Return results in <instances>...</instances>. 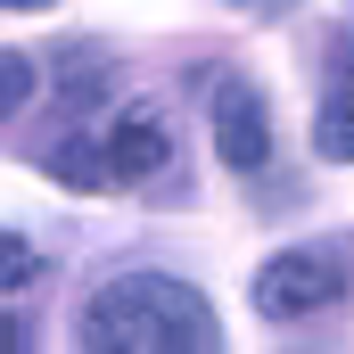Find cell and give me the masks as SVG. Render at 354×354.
<instances>
[{"label":"cell","mask_w":354,"mask_h":354,"mask_svg":"<svg viewBox=\"0 0 354 354\" xmlns=\"http://www.w3.org/2000/svg\"><path fill=\"white\" fill-rule=\"evenodd\" d=\"M83 338L107 354H189V346H223V322H214L206 288H189L174 272H115L91 288Z\"/></svg>","instance_id":"obj_1"},{"label":"cell","mask_w":354,"mask_h":354,"mask_svg":"<svg viewBox=\"0 0 354 354\" xmlns=\"http://www.w3.org/2000/svg\"><path fill=\"white\" fill-rule=\"evenodd\" d=\"M346 288H354V256L346 248H280L256 272V305H264L272 322L330 313V305H346Z\"/></svg>","instance_id":"obj_2"},{"label":"cell","mask_w":354,"mask_h":354,"mask_svg":"<svg viewBox=\"0 0 354 354\" xmlns=\"http://www.w3.org/2000/svg\"><path fill=\"white\" fill-rule=\"evenodd\" d=\"M206 124H214V157L231 165V174H256L272 157V115H264V91L239 83V75H223L214 83V107H206Z\"/></svg>","instance_id":"obj_3"},{"label":"cell","mask_w":354,"mask_h":354,"mask_svg":"<svg viewBox=\"0 0 354 354\" xmlns=\"http://www.w3.org/2000/svg\"><path fill=\"white\" fill-rule=\"evenodd\" d=\"M165 165H174V132H165V115H157V107H124L115 132H107V174L132 189V181H157Z\"/></svg>","instance_id":"obj_4"},{"label":"cell","mask_w":354,"mask_h":354,"mask_svg":"<svg viewBox=\"0 0 354 354\" xmlns=\"http://www.w3.org/2000/svg\"><path fill=\"white\" fill-rule=\"evenodd\" d=\"M313 149H322L330 165H354V75L313 107Z\"/></svg>","instance_id":"obj_5"},{"label":"cell","mask_w":354,"mask_h":354,"mask_svg":"<svg viewBox=\"0 0 354 354\" xmlns=\"http://www.w3.org/2000/svg\"><path fill=\"white\" fill-rule=\"evenodd\" d=\"M50 181H66V189H115V174H107V140H58L50 149Z\"/></svg>","instance_id":"obj_6"},{"label":"cell","mask_w":354,"mask_h":354,"mask_svg":"<svg viewBox=\"0 0 354 354\" xmlns=\"http://www.w3.org/2000/svg\"><path fill=\"white\" fill-rule=\"evenodd\" d=\"M41 272V256H33V239H17V231H0V297H17L25 280Z\"/></svg>","instance_id":"obj_7"},{"label":"cell","mask_w":354,"mask_h":354,"mask_svg":"<svg viewBox=\"0 0 354 354\" xmlns=\"http://www.w3.org/2000/svg\"><path fill=\"white\" fill-rule=\"evenodd\" d=\"M33 99V58L25 50H0V115H17Z\"/></svg>","instance_id":"obj_8"},{"label":"cell","mask_w":354,"mask_h":354,"mask_svg":"<svg viewBox=\"0 0 354 354\" xmlns=\"http://www.w3.org/2000/svg\"><path fill=\"white\" fill-rule=\"evenodd\" d=\"M0 346H25V322H8V313H0Z\"/></svg>","instance_id":"obj_9"},{"label":"cell","mask_w":354,"mask_h":354,"mask_svg":"<svg viewBox=\"0 0 354 354\" xmlns=\"http://www.w3.org/2000/svg\"><path fill=\"white\" fill-rule=\"evenodd\" d=\"M0 8H25V17H41V8H58V0H0Z\"/></svg>","instance_id":"obj_10"},{"label":"cell","mask_w":354,"mask_h":354,"mask_svg":"<svg viewBox=\"0 0 354 354\" xmlns=\"http://www.w3.org/2000/svg\"><path fill=\"white\" fill-rule=\"evenodd\" d=\"M338 66H346V75H354V33H346V41H338Z\"/></svg>","instance_id":"obj_11"}]
</instances>
